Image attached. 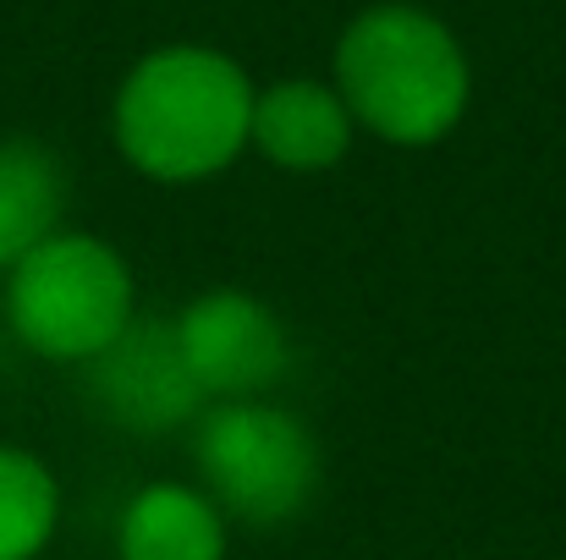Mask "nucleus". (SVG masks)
Returning <instances> with one entry per match:
<instances>
[{
	"label": "nucleus",
	"instance_id": "nucleus-2",
	"mask_svg": "<svg viewBox=\"0 0 566 560\" xmlns=\"http://www.w3.org/2000/svg\"><path fill=\"white\" fill-rule=\"evenodd\" d=\"M468 55L418 6H369L336 44V94L385 144H440L468 110Z\"/></svg>",
	"mask_w": 566,
	"mask_h": 560
},
{
	"label": "nucleus",
	"instance_id": "nucleus-8",
	"mask_svg": "<svg viewBox=\"0 0 566 560\" xmlns=\"http://www.w3.org/2000/svg\"><path fill=\"white\" fill-rule=\"evenodd\" d=\"M122 560H226V517L188 484H149L122 511Z\"/></svg>",
	"mask_w": 566,
	"mask_h": 560
},
{
	"label": "nucleus",
	"instance_id": "nucleus-5",
	"mask_svg": "<svg viewBox=\"0 0 566 560\" xmlns=\"http://www.w3.org/2000/svg\"><path fill=\"white\" fill-rule=\"evenodd\" d=\"M182 363L203 401H259L281 373L292 369L286 325L248 292H203L171 319Z\"/></svg>",
	"mask_w": 566,
	"mask_h": 560
},
{
	"label": "nucleus",
	"instance_id": "nucleus-4",
	"mask_svg": "<svg viewBox=\"0 0 566 560\" xmlns=\"http://www.w3.org/2000/svg\"><path fill=\"white\" fill-rule=\"evenodd\" d=\"M192 462L220 517H237L248 528L292 522L319 489L314 434L270 401H214L209 412H198Z\"/></svg>",
	"mask_w": 566,
	"mask_h": 560
},
{
	"label": "nucleus",
	"instance_id": "nucleus-9",
	"mask_svg": "<svg viewBox=\"0 0 566 560\" xmlns=\"http://www.w3.org/2000/svg\"><path fill=\"white\" fill-rule=\"evenodd\" d=\"M66 171L33 138L0 144V275H11L39 242L61 231Z\"/></svg>",
	"mask_w": 566,
	"mask_h": 560
},
{
	"label": "nucleus",
	"instance_id": "nucleus-3",
	"mask_svg": "<svg viewBox=\"0 0 566 560\" xmlns=\"http://www.w3.org/2000/svg\"><path fill=\"white\" fill-rule=\"evenodd\" d=\"M6 319L28 352L50 363H88L133 325V270L111 242L55 231L11 270Z\"/></svg>",
	"mask_w": 566,
	"mask_h": 560
},
{
	"label": "nucleus",
	"instance_id": "nucleus-1",
	"mask_svg": "<svg viewBox=\"0 0 566 560\" xmlns=\"http://www.w3.org/2000/svg\"><path fill=\"white\" fill-rule=\"evenodd\" d=\"M253 133L248 72L203 44L144 55L116 94V144L155 182H203L226 171Z\"/></svg>",
	"mask_w": 566,
	"mask_h": 560
},
{
	"label": "nucleus",
	"instance_id": "nucleus-6",
	"mask_svg": "<svg viewBox=\"0 0 566 560\" xmlns=\"http://www.w3.org/2000/svg\"><path fill=\"white\" fill-rule=\"evenodd\" d=\"M83 369H88L94 406L133 434H160V429L192 423L203 412V390L192 384L188 363H182L177 330L160 319H133Z\"/></svg>",
	"mask_w": 566,
	"mask_h": 560
},
{
	"label": "nucleus",
	"instance_id": "nucleus-7",
	"mask_svg": "<svg viewBox=\"0 0 566 560\" xmlns=\"http://www.w3.org/2000/svg\"><path fill=\"white\" fill-rule=\"evenodd\" d=\"M353 110L342 105L336 83H314V77H286L270 83L264 94H253V133L248 144L281 166V171H331L342 166V155L353 149Z\"/></svg>",
	"mask_w": 566,
	"mask_h": 560
},
{
	"label": "nucleus",
	"instance_id": "nucleus-10",
	"mask_svg": "<svg viewBox=\"0 0 566 560\" xmlns=\"http://www.w3.org/2000/svg\"><path fill=\"white\" fill-rule=\"evenodd\" d=\"M61 517L50 467L17 445H0V560H33Z\"/></svg>",
	"mask_w": 566,
	"mask_h": 560
}]
</instances>
